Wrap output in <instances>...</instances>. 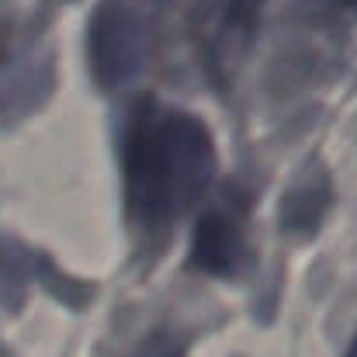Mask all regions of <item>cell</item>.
<instances>
[{
  "mask_svg": "<svg viewBox=\"0 0 357 357\" xmlns=\"http://www.w3.org/2000/svg\"><path fill=\"white\" fill-rule=\"evenodd\" d=\"M344 357H357V337L351 340V347H347V354H344Z\"/></svg>",
  "mask_w": 357,
  "mask_h": 357,
  "instance_id": "5",
  "label": "cell"
},
{
  "mask_svg": "<svg viewBox=\"0 0 357 357\" xmlns=\"http://www.w3.org/2000/svg\"><path fill=\"white\" fill-rule=\"evenodd\" d=\"M142 357H170V347H167V351H156V344H149V351Z\"/></svg>",
  "mask_w": 357,
  "mask_h": 357,
  "instance_id": "4",
  "label": "cell"
},
{
  "mask_svg": "<svg viewBox=\"0 0 357 357\" xmlns=\"http://www.w3.org/2000/svg\"><path fill=\"white\" fill-rule=\"evenodd\" d=\"M125 202L142 233L170 229L215 177V142L202 119L142 101L125 125Z\"/></svg>",
  "mask_w": 357,
  "mask_h": 357,
  "instance_id": "1",
  "label": "cell"
},
{
  "mask_svg": "<svg viewBox=\"0 0 357 357\" xmlns=\"http://www.w3.org/2000/svg\"><path fill=\"white\" fill-rule=\"evenodd\" d=\"M246 236H243V212L236 205H215L208 208L195 226L191 260L208 274H233L243 260Z\"/></svg>",
  "mask_w": 357,
  "mask_h": 357,
  "instance_id": "3",
  "label": "cell"
},
{
  "mask_svg": "<svg viewBox=\"0 0 357 357\" xmlns=\"http://www.w3.org/2000/svg\"><path fill=\"white\" fill-rule=\"evenodd\" d=\"M91 70L101 87L128 84L149 59L153 49V17L135 0H105L91 21L87 35Z\"/></svg>",
  "mask_w": 357,
  "mask_h": 357,
  "instance_id": "2",
  "label": "cell"
}]
</instances>
